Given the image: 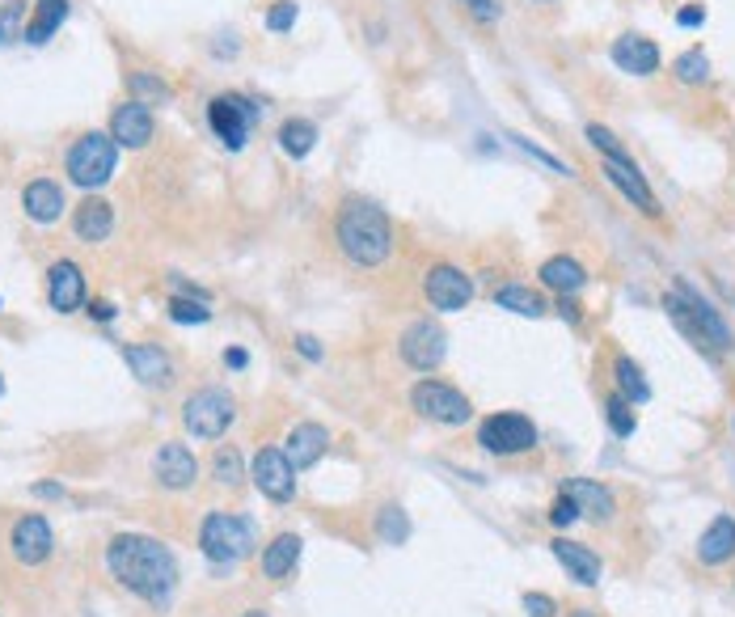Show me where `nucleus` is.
I'll use <instances>...</instances> for the list:
<instances>
[{"instance_id":"f257e3e1","label":"nucleus","mask_w":735,"mask_h":617,"mask_svg":"<svg viewBox=\"0 0 735 617\" xmlns=\"http://www.w3.org/2000/svg\"><path fill=\"white\" fill-rule=\"evenodd\" d=\"M107 566L132 596L157 605V609H165L174 588H178V563H174V554L148 533L114 537L107 546Z\"/></svg>"},{"instance_id":"f03ea898","label":"nucleus","mask_w":735,"mask_h":617,"mask_svg":"<svg viewBox=\"0 0 735 617\" xmlns=\"http://www.w3.org/2000/svg\"><path fill=\"white\" fill-rule=\"evenodd\" d=\"M334 238H338L343 258L364 271L381 267L385 258L393 254V224H389V216H385L377 203H368V199H347V203L338 208Z\"/></svg>"},{"instance_id":"7ed1b4c3","label":"nucleus","mask_w":735,"mask_h":617,"mask_svg":"<svg viewBox=\"0 0 735 617\" xmlns=\"http://www.w3.org/2000/svg\"><path fill=\"white\" fill-rule=\"evenodd\" d=\"M254 546H258V533L237 511H212L203 520V529H199V550L208 554V563L216 566L245 563L254 554Z\"/></svg>"},{"instance_id":"20e7f679","label":"nucleus","mask_w":735,"mask_h":617,"mask_svg":"<svg viewBox=\"0 0 735 617\" xmlns=\"http://www.w3.org/2000/svg\"><path fill=\"white\" fill-rule=\"evenodd\" d=\"M68 178L81 190H98L107 187L119 169V144L110 140V132H85L73 148H68Z\"/></svg>"},{"instance_id":"39448f33","label":"nucleus","mask_w":735,"mask_h":617,"mask_svg":"<svg viewBox=\"0 0 735 617\" xmlns=\"http://www.w3.org/2000/svg\"><path fill=\"white\" fill-rule=\"evenodd\" d=\"M233 419H237V403L220 385L194 389L191 398H187V406H182V428L191 431V436H199V440H220L224 431L233 428Z\"/></svg>"},{"instance_id":"423d86ee","label":"nucleus","mask_w":735,"mask_h":617,"mask_svg":"<svg viewBox=\"0 0 735 617\" xmlns=\"http://www.w3.org/2000/svg\"><path fill=\"white\" fill-rule=\"evenodd\" d=\"M410 406H414L423 419L444 423V428H461V423L474 419V403L465 398L461 389H453L448 381H436V376H427V381H419V385L410 389Z\"/></svg>"},{"instance_id":"0eeeda50","label":"nucleus","mask_w":735,"mask_h":617,"mask_svg":"<svg viewBox=\"0 0 735 617\" xmlns=\"http://www.w3.org/2000/svg\"><path fill=\"white\" fill-rule=\"evenodd\" d=\"M478 444L494 456H520L537 449V423L516 410H499L478 423Z\"/></svg>"},{"instance_id":"6e6552de","label":"nucleus","mask_w":735,"mask_h":617,"mask_svg":"<svg viewBox=\"0 0 735 617\" xmlns=\"http://www.w3.org/2000/svg\"><path fill=\"white\" fill-rule=\"evenodd\" d=\"M208 123H212L220 144L237 153V148H245L249 128L258 123V107L249 98H242V93H220V98H212V107H208Z\"/></svg>"},{"instance_id":"1a4fd4ad","label":"nucleus","mask_w":735,"mask_h":617,"mask_svg":"<svg viewBox=\"0 0 735 617\" xmlns=\"http://www.w3.org/2000/svg\"><path fill=\"white\" fill-rule=\"evenodd\" d=\"M249 478H254V486L267 495V499H275V504H288L292 495H297V470H292V461H288V453L283 449H258L254 453V461H249Z\"/></svg>"},{"instance_id":"9d476101","label":"nucleus","mask_w":735,"mask_h":617,"mask_svg":"<svg viewBox=\"0 0 735 617\" xmlns=\"http://www.w3.org/2000/svg\"><path fill=\"white\" fill-rule=\"evenodd\" d=\"M423 296L436 313H457L474 300V279L465 275L461 267L453 263H436V267L423 275Z\"/></svg>"},{"instance_id":"9b49d317","label":"nucleus","mask_w":735,"mask_h":617,"mask_svg":"<svg viewBox=\"0 0 735 617\" xmlns=\"http://www.w3.org/2000/svg\"><path fill=\"white\" fill-rule=\"evenodd\" d=\"M9 550H13V559L22 566L47 563L55 550V533H52V525H47V516H38V511L18 516L13 529H9Z\"/></svg>"},{"instance_id":"f8f14e48","label":"nucleus","mask_w":735,"mask_h":617,"mask_svg":"<svg viewBox=\"0 0 735 617\" xmlns=\"http://www.w3.org/2000/svg\"><path fill=\"white\" fill-rule=\"evenodd\" d=\"M398 351H402V360H407L414 373H436L439 364H444V355H448V334L436 322H414L402 330Z\"/></svg>"},{"instance_id":"ddd939ff","label":"nucleus","mask_w":735,"mask_h":617,"mask_svg":"<svg viewBox=\"0 0 735 617\" xmlns=\"http://www.w3.org/2000/svg\"><path fill=\"white\" fill-rule=\"evenodd\" d=\"M600 169H604V178L622 190V195H626L630 203H634V208H638L643 216H659V212H664V208H659V199H655V190L647 187L643 169L634 165V157H630V153H622V157H600Z\"/></svg>"},{"instance_id":"4468645a","label":"nucleus","mask_w":735,"mask_h":617,"mask_svg":"<svg viewBox=\"0 0 735 617\" xmlns=\"http://www.w3.org/2000/svg\"><path fill=\"white\" fill-rule=\"evenodd\" d=\"M153 135H157V119H153V110L144 107V102L127 98L123 107H114V114H110V140L119 148H144Z\"/></svg>"},{"instance_id":"2eb2a0df","label":"nucleus","mask_w":735,"mask_h":617,"mask_svg":"<svg viewBox=\"0 0 735 617\" xmlns=\"http://www.w3.org/2000/svg\"><path fill=\"white\" fill-rule=\"evenodd\" d=\"M123 360H127V368L144 389H169L174 385V360L157 343H127Z\"/></svg>"},{"instance_id":"dca6fc26","label":"nucleus","mask_w":735,"mask_h":617,"mask_svg":"<svg viewBox=\"0 0 735 617\" xmlns=\"http://www.w3.org/2000/svg\"><path fill=\"white\" fill-rule=\"evenodd\" d=\"M153 474H157V483L165 491H187V486L199 478V461L187 444H178V440H165L157 456H153Z\"/></svg>"},{"instance_id":"f3484780","label":"nucleus","mask_w":735,"mask_h":617,"mask_svg":"<svg viewBox=\"0 0 735 617\" xmlns=\"http://www.w3.org/2000/svg\"><path fill=\"white\" fill-rule=\"evenodd\" d=\"M609 55H613V64L622 68V73H630V77H655L659 73V47H655V38H647V34H622V38H613V47H609Z\"/></svg>"},{"instance_id":"a211bd4d","label":"nucleus","mask_w":735,"mask_h":617,"mask_svg":"<svg viewBox=\"0 0 735 617\" xmlns=\"http://www.w3.org/2000/svg\"><path fill=\"white\" fill-rule=\"evenodd\" d=\"M47 300L55 313H77L85 305V275L73 258H59L47 271Z\"/></svg>"},{"instance_id":"6ab92c4d","label":"nucleus","mask_w":735,"mask_h":617,"mask_svg":"<svg viewBox=\"0 0 735 617\" xmlns=\"http://www.w3.org/2000/svg\"><path fill=\"white\" fill-rule=\"evenodd\" d=\"M73 233H77V242L85 245L107 242L110 233H114V208H110L102 195H89L85 203H77V212H73Z\"/></svg>"},{"instance_id":"aec40b11","label":"nucleus","mask_w":735,"mask_h":617,"mask_svg":"<svg viewBox=\"0 0 735 617\" xmlns=\"http://www.w3.org/2000/svg\"><path fill=\"white\" fill-rule=\"evenodd\" d=\"M330 449V431L322 428V423H300V428H292V436H288V461H292V470H309V465H318L322 456H326Z\"/></svg>"},{"instance_id":"412c9836","label":"nucleus","mask_w":735,"mask_h":617,"mask_svg":"<svg viewBox=\"0 0 735 617\" xmlns=\"http://www.w3.org/2000/svg\"><path fill=\"white\" fill-rule=\"evenodd\" d=\"M677 288H681V293H684V300L693 305V313H698V322H702V330H706V343H710V351H714V355H727V351H732V330H727V322H723V313H719V309H714V305H710L706 296L698 293L693 284H684V279H681Z\"/></svg>"},{"instance_id":"4be33fe9","label":"nucleus","mask_w":735,"mask_h":617,"mask_svg":"<svg viewBox=\"0 0 735 617\" xmlns=\"http://www.w3.org/2000/svg\"><path fill=\"white\" fill-rule=\"evenodd\" d=\"M549 550H554V559L563 563V571L571 575L575 584H583V588L600 584V559L588 546H575L567 537H558V541H549Z\"/></svg>"},{"instance_id":"5701e85b","label":"nucleus","mask_w":735,"mask_h":617,"mask_svg":"<svg viewBox=\"0 0 735 617\" xmlns=\"http://www.w3.org/2000/svg\"><path fill=\"white\" fill-rule=\"evenodd\" d=\"M563 495L567 499H575V508L583 511V516H592L597 525H604V520H613L617 516V499L604 491L600 483H588V478H571V483L563 486Z\"/></svg>"},{"instance_id":"b1692460","label":"nucleus","mask_w":735,"mask_h":617,"mask_svg":"<svg viewBox=\"0 0 735 617\" xmlns=\"http://www.w3.org/2000/svg\"><path fill=\"white\" fill-rule=\"evenodd\" d=\"M735 554V516H714L706 533L698 537V559L706 566H723Z\"/></svg>"},{"instance_id":"393cba45","label":"nucleus","mask_w":735,"mask_h":617,"mask_svg":"<svg viewBox=\"0 0 735 617\" xmlns=\"http://www.w3.org/2000/svg\"><path fill=\"white\" fill-rule=\"evenodd\" d=\"M537 275H542L545 288L558 296H575L583 284H588V271H583V263L571 258V254H554V258H545Z\"/></svg>"},{"instance_id":"a878e982","label":"nucleus","mask_w":735,"mask_h":617,"mask_svg":"<svg viewBox=\"0 0 735 617\" xmlns=\"http://www.w3.org/2000/svg\"><path fill=\"white\" fill-rule=\"evenodd\" d=\"M22 208H26L30 220L52 224V220L64 216V190H59V183H52V178H34V183L22 190Z\"/></svg>"},{"instance_id":"bb28decb","label":"nucleus","mask_w":735,"mask_h":617,"mask_svg":"<svg viewBox=\"0 0 735 617\" xmlns=\"http://www.w3.org/2000/svg\"><path fill=\"white\" fill-rule=\"evenodd\" d=\"M300 546H304V541H300L297 533L271 537L267 550H263V575H267V580H288L300 563Z\"/></svg>"},{"instance_id":"cd10ccee","label":"nucleus","mask_w":735,"mask_h":617,"mask_svg":"<svg viewBox=\"0 0 735 617\" xmlns=\"http://www.w3.org/2000/svg\"><path fill=\"white\" fill-rule=\"evenodd\" d=\"M64 18H68V0H34V13H30L22 38L30 47H43L55 30L64 26Z\"/></svg>"},{"instance_id":"c85d7f7f","label":"nucleus","mask_w":735,"mask_h":617,"mask_svg":"<svg viewBox=\"0 0 735 617\" xmlns=\"http://www.w3.org/2000/svg\"><path fill=\"white\" fill-rule=\"evenodd\" d=\"M494 305L508 309V313H520V318H545V313H549L542 293H537V288H524V284H503V288L494 293Z\"/></svg>"},{"instance_id":"c756f323","label":"nucleus","mask_w":735,"mask_h":617,"mask_svg":"<svg viewBox=\"0 0 735 617\" xmlns=\"http://www.w3.org/2000/svg\"><path fill=\"white\" fill-rule=\"evenodd\" d=\"M275 140H279V148H283L292 162H304V157L318 148V123H309V119H288Z\"/></svg>"},{"instance_id":"7c9ffc66","label":"nucleus","mask_w":735,"mask_h":617,"mask_svg":"<svg viewBox=\"0 0 735 617\" xmlns=\"http://www.w3.org/2000/svg\"><path fill=\"white\" fill-rule=\"evenodd\" d=\"M613 376H617V394H622L626 403L643 406L647 398H652V385H647V376H643V368H638L630 355H617V360H613Z\"/></svg>"},{"instance_id":"2f4dec72","label":"nucleus","mask_w":735,"mask_h":617,"mask_svg":"<svg viewBox=\"0 0 735 617\" xmlns=\"http://www.w3.org/2000/svg\"><path fill=\"white\" fill-rule=\"evenodd\" d=\"M127 93H132V102H144V107H165L174 98V89L162 77H153V73H132L127 77Z\"/></svg>"},{"instance_id":"473e14b6","label":"nucleus","mask_w":735,"mask_h":617,"mask_svg":"<svg viewBox=\"0 0 735 617\" xmlns=\"http://www.w3.org/2000/svg\"><path fill=\"white\" fill-rule=\"evenodd\" d=\"M672 73H677V81L681 85H706L710 81V55L702 47H693V52H681L672 59Z\"/></svg>"},{"instance_id":"72a5a7b5","label":"nucleus","mask_w":735,"mask_h":617,"mask_svg":"<svg viewBox=\"0 0 735 617\" xmlns=\"http://www.w3.org/2000/svg\"><path fill=\"white\" fill-rule=\"evenodd\" d=\"M377 533H381V541H389V546H407L410 516L398 508V504H385V508L377 511Z\"/></svg>"},{"instance_id":"f704fd0d","label":"nucleus","mask_w":735,"mask_h":617,"mask_svg":"<svg viewBox=\"0 0 735 617\" xmlns=\"http://www.w3.org/2000/svg\"><path fill=\"white\" fill-rule=\"evenodd\" d=\"M212 478H216L220 486H237L245 478V461H242V453H237V444H220L216 449Z\"/></svg>"},{"instance_id":"c9c22d12","label":"nucleus","mask_w":735,"mask_h":617,"mask_svg":"<svg viewBox=\"0 0 735 617\" xmlns=\"http://www.w3.org/2000/svg\"><path fill=\"white\" fill-rule=\"evenodd\" d=\"M604 419H609L613 436H634V428H638V410H634V403H626L622 394H613V398L604 403Z\"/></svg>"},{"instance_id":"e433bc0d","label":"nucleus","mask_w":735,"mask_h":617,"mask_svg":"<svg viewBox=\"0 0 735 617\" xmlns=\"http://www.w3.org/2000/svg\"><path fill=\"white\" fill-rule=\"evenodd\" d=\"M169 318L178 326H203V322H212V309H208V300L174 296V300H169Z\"/></svg>"},{"instance_id":"4c0bfd02","label":"nucleus","mask_w":735,"mask_h":617,"mask_svg":"<svg viewBox=\"0 0 735 617\" xmlns=\"http://www.w3.org/2000/svg\"><path fill=\"white\" fill-rule=\"evenodd\" d=\"M297 18H300V4H297V0H275L271 9H267V18H263V22H267V30H271V34H288V30L297 26Z\"/></svg>"},{"instance_id":"58836bf2","label":"nucleus","mask_w":735,"mask_h":617,"mask_svg":"<svg viewBox=\"0 0 735 617\" xmlns=\"http://www.w3.org/2000/svg\"><path fill=\"white\" fill-rule=\"evenodd\" d=\"M588 140H592V148H597L600 157H622L626 153L622 140L609 132V128H600V123H588Z\"/></svg>"},{"instance_id":"ea45409f","label":"nucleus","mask_w":735,"mask_h":617,"mask_svg":"<svg viewBox=\"0 0 735 617\" xmlns=\"http://www.w3.org/2000/svg\"><path fill=\"white\" fill-rule=\"evenodd\" d=\"M524 614L528 617H554L558 614V605H554V596H545V592H524Z\"/></svg>"},{"instance_id":"a19ab883","label":"nucleus","mask_w":735,"mask_h":617,"mask_svg":"<svg viewBox=\"0 0 735 617\" xmlns=\"http://www.w3.org/2000/svg\"><path fill=\"white\" fill-rule=\"evenodd\" d=\"M579 516H583V511L575 508V499H567V495H563V499L549 508V525H554V529H567V525H575Z\"/></svg>"},{"instance_id":"79ce46f5","label":"nucleus","mask_w":735,"mask_h":617,"mask_svg":"<svg viewBox=\"0 0 735 617\" xmlns=\"http://www.w3.org/2000/svg\"><path fill=\"white\" fill-rule=\"evenodd\" d=\"M461 4L482 26H494V22H499V0H461Z\"/></svg>"},{"instance_id":"37998d69","label":"nucleus","mask_w":735,"mask_h":617,"mask_svg":"<svg viewBox=\"0 0 735 617\" xmlns=\"http://www.w3.org/2000/svg\"><path fill=\"white\" fill-rule=\"evenodd\" d=\"M297 351L304 360H313V364L326 355V351H322V339H313V334H297Z\"/></svg>"},{"instance_id":"c03bdc74","label":"nucleus","mask_w":735,"mask_h":617,"mask_svg":"<svg viewBox=\"0 0 735 617\" xmlns=\"http://www.w3.org/2000/svg\"><path fill=\"white\" fill-rule=\"evenodd\" d=\"M22 18V0H13V4H4V13H0V43L9 38V30H13V22Z\"/></svg>"},{"instance_id":"a18cd8bd","label":"nucleus","mask_w":735,"mask_h":617,"mask_svg":"<svg viewBox=\"0 0 735 617\" xmlns=\"http://www.w3.org/2000/svg\"><path fill=\"white\" fill-rule=\"evenodd\" d=\"M677 22H681V26H702V22H706V4H689V9H681Z\"/></svg>"},{"instance_id":"49530a36","label":"nucleus","mask_w":735,"mask_h":617,"mask_svg":"<svg viewBox=\"0 0 735 617\" xmlns=\"http://www.w3.org/2000/svg\"><path fill=\"white\" fill-rule=\"evenodd\" d=\"M89 318H93V322H114L119 309H114L110 300H93V305H89Z\"/></svg>"},{"instance_id":"de8ad7c7","label":"nucleus","mask_w":735,"mask_h":617,"mask_svg":"<svg viewBox=\"0 0 735 617\" xmlns=\"http://www.w3.org/2000/svg\"><path fill=\"white\" fill-rule=\"evenodd\" d=\"M224 364H229V368H245V364H249V355H245L242 348H229L224 351Z\"/></svg>"},{"instance_id":"09e8293b","label":"nucleus","mask_w":735,"mask_h":617,"mask_svg":"<svg viewBox=\"0 0 735 617\" xmlns=\"http://www.w3.org/2000/svg\"><path fill=\"white\" fill-rule=\"evenodd\" d=\"M34 495H38V499H64V486H55V483H38V486H34Z\"/></svg>"},{"instance_id":"8fccbe9b","label":"nucleus","mask_w":735,"mask_h":617,"mask_svg":"<svg viewBox=\"0 0 735 617\" xmlns=\"http://www.w3.org/2000/svg\"><path fill=\"white\" fill-rule=\"evenodd\" d=\"M558 313H563L567 322H579V309H575V300H571V296H563V305H558Z\"/></svg>"},{"instance_id":"3c124183","label":"nucleus","mask_w":735,"mask_h":617,"mask_svg":"<svg viewBox=\"0 0 735 617\" xmlns=\"http://www.w3.org/2000/svg\"><path fill=\"white\" fill-rule=\"evenodd\" d=\"M242 617H271V614H267V609H245Z\"/></svg>"},{"instance_id":"603ef678","label":"nucleus","mask_w":735,"mask_h":617,"mask_svg":"<svg viewBox=\"0 0 735 617\" xmlns=\"http://www.w3.org/2000/svg\"><path fill=\"white\" fill-rule=\"evenodd\" d=\"M571 617H597V614H592V609H575Z\"/></svg>"},{"instance_id":"864d4df0","label":"nucleus","mask_w":735,"mask_h":617,"mask_svg":"<svg viewBox=\"0 0 735 617\" xmlns=\"http://www.w3.org/2000/svg\"><path fill=\"white\" fill-rule=\"evenodd\" d=\"M0 398H4V376H0Z\"/></svg>"},{"instance_id":"5fc2aeb1","label":"nucleus","mask_w":735,"mask_h":617,"mask_svg":"<svg viewBox=\"0 0 735 617\" xmlns=\"http://www.w3.org/2000/svg\"><path fill=\"white\" fill-rule=\"evenodd\" d=\"M533 4H554V0H533Z\"/></svg>"}]
</instances>
